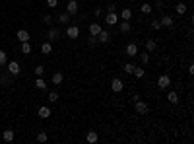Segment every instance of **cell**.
Here are the masks:
<instances>
[{
  "label": "cell",
  "mask_w": 194,
  "mask_h": 144,
  "mask_svg": "<svg viewBox=\"0 0 194 144\" xmlns=\"http://www.w3.org/2000/svg\"><path fill=\"white\" fill-rule=\"evenodd\" d=\"M8 72H10L12 76H18L19 72H21V66H19V62H16V61L8 62Z\"/></svg>",
  "instance_id": "obj_6"
},
{
  "label": "cell",
  "mask_w": 194,
  "mask_h": 144,
  "mask_svg": "<svg viewBox=\"0 0 194 144\" xmlns=\"http://www.w3.org/2000/svg\"><path fill=\"white\" fill-rule=\"evenodd\" d=\"M47 37L51 39V41H56L60 37V29L58 27H51V29H49V33H47Z\"/></svg>",
  "instance_id": "obj_8"
},
{
  "label": "cell",
  "mask_w": 194,
  "mask_h": 144,
  "mask_svg": "<svg viewBox=\"0 0 194 144\" xmlns=\"http://www.w3.org/2000/svg\"><path fill=\"white\" fill-rule=\"evenodd\" d=\"M155 8H163V0H157V2H155Z\"/></svg>",
  "instance_id": "obj_43"
},
{
  "label": "cell",
  "mask_w": 194,
  "mask_h": 144,
  "mask_svg": "<svg viewBox=\"0 0 194 144\" xmlns=\"http://www.w3.org/2000/svg\"><path fill=\"white\" fill-rule=\"evenodd\" d=\"M4 64H8V55L4 51H0V66H4Z\"/></svg>",
  "instance_id": "obj_31"
},
{
  "label": "cell",
  "mask_w": 194,
  "mask_h": 144,
  "mask_svg": "<svg viewBox=\"0 0 194 144\" xmlns=\"http://www.w3.org/2000/svg\"><path fill=\"white\" fill-rule=\"evenodd\" d=\"M109 39H111V33H109V31H105V29L99 31V35H97V41H99V43H107Z\"/></svg>",
  "instance_id": "obj_14"
},
{
  "label": "cell",
  "mask_w": 194,
  "mask_h": 144,
  "mask_svg": "<svg viewBox=\"0 0 194 144\" xmlns=\"http://www.w3.org/2000/svg\"><path fill=\"white\" fill-rule=\"evenodd\" d=\"M175 10H177V14H179V16H183V14H186V10H188V4L179 2V4L175 6Z\"/></svg>",
  "instance_id": "obj_19"
},
{
  "label": "cell",
  "mask_w": 194,
  "mask_h": 144,
  "mask_svg": "<svg viewBox=\"0 0 194 144\" xmlns=\"http://www.w3.org/2000/svg\"><path fill=\"white\" fill-rule=\"evenodd\" d=\"M35 76H43V72H45V68H43V66H35Z\"/></svg>",
  "instance_id": "obj_37"
},
{
  "label": "cell",
  "mask_w": 194,
  "mask_h": 144,
  "mask_svg": "<svg viewBox=\"0 0 194 144\" xmlns=\"http://www.w3.org/2000/svg\"><path fill=\"white\" fill-rule=\"evenodd\" d=\"M107 12H117V4H109L107 6Z\"/></svg>",
  "instance_id": "obj_40"
},
{
  "label": "cell",
  "mask_w": 194,
  "mask_h": 144,
  "mask_svg": "<svg viewBox=\"0 0 194 144\" xmlns=\"http://www.w3.org/2000/svg\"><path fill=\"white\" fill-rule=\"evenodd\" d=\"M155 49H157V43H155L153 39H148V41H146V51H148V53H153Z\"/></svg>",
  "instance_id": "obj_23"
},
{
  "label": "cell",
  "mask_w": 194,
  "mask_h": 144,
  "mask_svg": "<svg viewBox=\"0 0 194 144\" xmlns=\"http://www.w3.org/2000/svg\"><path fill=\"white\" fill-rule=\"evenodd\" d=\"M105 21H107V25H117L119 24V14L117 12H107Z\"/></svg>",
  "instance_id": "obj_4"
},
{
  "label": "cell",
  "mask_w": 194,
  "mask_h": 144,
  "mask_svg": "<svg viewBox=\"0 0 194 144\" xmlns=\"http://www.w3.org/2000/svg\"><path fill=\"white\" fill-rule=\"evenodd\" d=\"M37 115H39L41 119H49V117H51V109H49L47 105H41L39 111H37Z\"/></svg>",
  "instance_id": "obj_9"
},
{
  "label": "cell",
  "mask_w": 194,
  "mask_h": 144,
  "mask_svg": "<svg viewBox=\"0 0 194 144\" xmlns=\"http://www.w3.org/2000/svg\"><path fill=\"white\" fill-rule=\"evenodd\" d=\"M49 101L56 103V101H58V93H56V92H49Z\"/></svg>",
  "instance_id": "obj_30"
},
{
  "label": "cell",
  "mask_w": 194,
  "mask_h": 144,
  "mask_svg": "<svg viewBox=\"0 0 194 144\" xmlns=\"http://www.w3.org/2000/svg\"><path fill=\"white\" fill-rule=\"evenodd\" d=\"M152 29L153 31H159L161 29V21L159 20H152Z\"/></svg>",
  "instance_id": "obj_32"
},
{
  "label": "cell",
  "mask_w": 194,
  "mask_h": 144,
  "mask_svg": "<svg viewBox=\"0 0 194 144\" xmlns=\"http://www.w3.org/2000/svg\"><path fill=\"white\" fill-rule=\"evenodd\" d=\"M163 2H165V0H163Z\"/></svg>",
  "instance_id": "obj_44"
},
{
  "label": "cell",
  "mask_w": 194,
  "mask_h": 144,
  "mask_svg": "<svg viewBox=\"0 0 194 144\" xmlns=\"http://www.w3.org/2000/svg\"><path fill=\"white\" fill-rule=\"evenodd\" d=\"M14 136H16V134H14V131H4V133H2V138H4L6 142H12Z\"/></svg>",
  "instance_id": "obj_26"
},
{
  "label": "cell",
  "mask_w": 194,
  "mask_h": 144,
  "mask_svg": "<svg viewBox=\"0 0 194 144\" xmlns=\"http://www.w3.org/2000/svg\"><path fill=\"white\" fill-rule=\"evenodd\" d=\"M130 18H132V10L130 8H123V10H120V20L130 21Z\"/></svg>",
  "instance_id": "obj_17"
},
{
  "label": "cell",
  "mask_w": 194,
  "mask_h": 144,
  "mask_svg": "<svg viewBox=\"0 0 194 144\" xmlns=\"http://www.w3.org/2000/svg\"><path fill=\"white\" fill-rule=\"evenodd\" d=\"M138 53H140V49H138L136 43H128V45H126V55L128 56H136Z\"/></svg>",
  "instance_id": "obj_7"
},
{
  "label": "cell",
  "mask_w": 194,
  "mask_h": 144,
  "mask_svg": "<svg viewBox=\"0 0 194 144\" xmlns=\"http://www.w3.org/2000/svg\"><path fill=\"white\" fill-rule=\"evenodd\" d=\"M35 88H37V90H47V82L43 80V76H37V80H35Z\"/></svg>",
  "instance_id": "obj_24"
},
{
  "label": "cell",
  "mask_w": 194,
  "mask_h": 144,
  "mask_svg": "<svg viewBox=\"0 0 194 144\" xmlns=\"http://www.w3.org/2000/svg\"><path fill=\"white\" fill-rule=\"evenodd\" d=\"M124 72H126V74H132V72H134V64L132 62H126L124 64Z\"/></svg>",
  "instance_id": "obj_34"
},
{
  "label": "cell",
  "mask_w": 194,
  "mask_h": 144,
  "mask_svg": "<svg viewBox=\"0 0 194 144\" xmlns=\"http://www.w3.org/2000/svg\"><path fill=\"white\" fill-rule=\"evenodd\" d=\"M97 43H99V41H97V37H95V35H89V39H88V45L93 49V47L97 45Z\"/></svg>",
  "instance_id": "obj_33"
},
{
  "label": "cell",
  "mask_w": 194,
  "mask_h": 144,
  "mask_svg": "<svg viewBox=\"0 0 194 144\" xmlns=\"http://www.w3.org/2000/svg\"><path fill=\"white\" fill-rule=\"evenodd\" d=\"M66 12L70 14V16L78 14V2H76V0H70V2H68V6H66Z\"/></svg>",
  "instance_id": "obj_10"
},
{
  "label": "cell",
  "mask_w": 194,
  "mask_h": 144,
  "mask_svg": "<svg viewBox=\"0 0 194 144\" xmlns=\"http://www.w3.org/2000/svg\"><path fill=\"white\" fill-rule=\"evenodd\" d=\"M41 53H43V55H51V53H53V45H51L49 41H47V43H41Z\"/></svg>",
  "instance_id": "obj_21"
},
{
  "label": "cell",
  "mask_w": 194,
  "mask_h": 144,
  "mask_svg": "<svg viewBox=\"0 0 194 144\" xmlns=\"http://www.w3.org/2000/svg\"><path fill=\"white\" fill-rule=\"evenodd\" d=\"M16 37H18L19 43H25V41H29V31H27V29H19Z\"/></svg>",
  "instance_id": "obj_11"
},
{
  "label": "cell",
  "mask_w": 194,
  "mask_h": 144,
  "mask_svg": "<svg viewBox=\"0 0 194 144\" xmlns=\"http://www.w3.org/2000/svg\"><path fill=\"white\" fill-rule=\"evenodd\" d=\"M134 109H136L138 115H148L149 113V105L146 101H142V99H136L134 101Z\"/></svg>",
  "instance_id": "obj_1"
},
{
  "label": "cell",
  "mask_w": 194,
  "mask_h": 144,
  "mask_svg": "<svg viewBox=\"0 0 194 144\" xmlns=\"http://www.w3.org/2000/svg\"><path fill=\"white\" fill-rule=\"evenodd\" d=\"M21 53H24V55H29V53H31V45H29V41L21 43Z\"/></svg>",
  "instance_id": "obj_28"
},
{
  "label": "cell",
  "mask_w": 194,
  "mask_h": 144,
  "mask_svg": "<svg viewBox=\"0 0 194 144\" xmlns=\"http://www.w3.org/2000/svg\"><path fill=\"white\" fill-rule=\"evenodd\" d=\"M140 10H142V14H152V4H148V2H146V4H142V6H140Z\"/></svg>",
  "instance_id": "obj_29"
},
{
  "label": "cell",
  "mask_w": 194,
  "mask_h": 144,
  "mask_svg": "<svg viewBox=\"0 0 194 144\" xmlns=\"http://www.w3.org/2000/svg\"><path fill=\"white\" fill-rule=\"evenodd\" d=\"M85 140H88L89 144H95V142L99 140V134H97L95 131H89L88 134H85Z\"/></svg>",
  "instance_id": "obj_15"
},
{
  "label": "cell",
  "mask_w": 194,
  "mask_h": 144,
  "mask_svg": "<svg viewBox=\"0 0 194 144\" xmlns=\"http://www.w3.org/2000/svg\"><path fill=\"white\" fill-rule=\"evenodd\" d=\"M47 6L49 8H56V6H58V0H47Z\"/></svg>",
  "instance_id": "obj_36"
},
{
  "label": "cell",
  "mask_w": 194,
  "mask_h": 144,
  "mask_svg": "<svg viewBox=\"0 0 194 144\" xmlns=\"http://www.w3.org/2000/svg\"><path fill=\"white\" fill-rule=\"evenodd\" d=\"M47 140H49L47 133H39V134H37V142H47Z\"/></svg>",
  "instance_id": "obj_35"
},
{
  "label": "cell",
  "mask_w": 194,
  "mask_h": 144,
  "mask_svg": "<svg viewBox=\"0 0 194 144\" xmlns=\"http://www.w3.org/2000/svg\"><path fill=\"white\" fill-rule=\"evenodd\" d=\"M119 29H120V33H123V35H128V33H130V29H132V27H130V21H120V25H119Z\"/></svg>",
  "instance_id": "obj_12"
},
{
  "label": "cell",
  "mask_w": 194,
  "mask_h": 144,
  "mask_svg": "<svg viewBox=\"0 0 194 144\" xmlns=\"http://www.w3.org/2000/svg\"><path fill=\"white\" fill-rule=\"evenodd\" d=\"M103 16V8H95V18H101Z\"/></svg>",
  "instance_id": "obj_41"
},
{
  "label": "cell",
  "mask_w": 194,
  "mask_h": 144,
  "mask_svg": "<svg viewBox=\"0 0 194 144\" xmlns=\"http://www.w3.org/2000/svg\"><path fill=\"white\" fill-rule=\"evenodd\" d=\"M101 29H103L101 24H97V21H95V24H91V25H89V35H95V37H97Z\"/></svg>",
  "instance_id": "obj_16"
},
{
  "label": "cell",
  "mask_w": 194,
  "mask_h": 144,
  "mask_svg": "<svg viewBox=\"0 0 194 144\" xmlns=\"http://www.w3.org/2000/svg\"><path fill=\"white\" fill-rule=\"evenodd\" d=\"M132 76L136 78V80H140V78H144V76H146V68H142V66H134Z\"/></svg>",
  "instance_id": "obj_13"
},
{
  "label": "cell",
  "mask_w": 194,
  "mask_h": 144,
  "mask_svg": "<svg viewBox=\"0 0 194 144\" xmlns=\"http://www.w3.org/2000/svg\"><path fill=\"white\" fill-rule=\"evenodd\" d=\"M167 101L173 103V105H177V103H179V93H177V92H169V93H167Z\"/></svg>",
  "instance_id": "obj_20"
},
{
  "label": "cell",
  "mask_w": 194,
  "mask_h": 144,
  "mask_svg": "<svg viewBox=\"0 0 194 144\" xmlns=\"http://www.w3.org/2000/svg\"><path fill=\"white\" fill-rule=\"evenodd\" d=\"M62 80H64V76L60 74V72H54V74H53V84H54V86H60Z\"/></svg>",
  "instance_id": "obj_25"
},
{
  "label": "cell",
  "mask_w": 194,
  "mask_h": 144,
  "mask_svg": "<svg viewBox=\"0 0 194 144\" xmlns=\"http://www.w3.org/2000/svg\"><path fill=\"white\" fill-rule=\"evenodd\" d=\"M70 18H72V16H70L68 12H62L60 16H58V24H62V25H68V24H70Z\"/></svg>",
  "instance_id": "obj_18"
},
{
  "label": "cell",
  "mask_w": 194,
  "mask_h": 144,
  "mask_svg": "<svg viewBox=\"0 0 194 144\" xmlns=\"http://www.w3.org/2000/svg\"><path fill=\"white\" fill-rule=\"evenodd\" d=\"M0 86H4V88L8 86V76H2V78H0Z\"/></svg>",
  "instance_id": "obj_39"
},
{
  "label": "cell",
  "mask_w": 194,
  "mask_h": 144,
  "mask_svg": "<svg viewBox=\"0 0 194 144\" xmlns=\"http://www.w3.org/2000/svg\"><path fill=\"white\" fill-rule=\"evenodd\" d=\"M66 35L70 39H78V37H80V27H78V25H68L66 27Z\"/></svg>",
  "instance_id": "obj_5"
},
{
  "label": "cell",
  "mask_w": 194,
  "mask_h": 144,
  "mask_svg": "<svg viewBox=\"0 0 194 144\" xmlns=\"http://www.w3.org/2000/svg\"><path fill=\"white\" fill-rule=\"evenodd\" d=\"M188 74H190V76L194 74V64H188Z\"/></svg>",
  "instance_id": "obj_42"
},
{
  "label": "cell",
  "mask_w": 194,
  "mask_h": 144,
  "mask_svg": "<svg viewBox=\"0 0 194 144\" xmlns=\"http://www.w3.org/2000/svg\"><path fill=\"white\" fill-rule=\"evenodd\" d=\"M159 21H161V27H173V18L171 16H163Z\"/></svg>",
  "instance_id": "obj_22"
},
{
  "label": "cell",
  "mask_w": 194,
  "mask_h": 144,
  "mask_svg": "<svg viewBox=\"0 0 194 144\" xmlns=\"http://www.w3.org/2000/svg\"><path fill=\"white\" fill-rule=\"evenodd\" d=\"M138 56H140V62H142V64H148V62H149V53H148V51L138 53Z\"/></svg>",
  "instance_id": "obj_27"
},
{
  "label": "cell",
  "mask_w": 194,
  "mask_h": 144,
  "mask_svg": "<svg viewBox=\"0 0 194 144\" xmlns=\"http://www.w3.org/2000/svg\"><path fill=\"white\" fill-rule=\"evenodd\" d=\"M169 86H171V78H169V74H163V76L157 78V88H159V90H167Z\"/></svg>",
  "instance_id": "obj_2"
},
{
  "label": "cell",
  "mask_w": 194,
  "mask_h": 144,
  "mask_svg": "<svg viewBox=\"0 0 194 144\" xmlns=\"http://www.w3.org/2000/svg\"><path fill=\"white\" fill-rule=\"evenodd\" d=\"M51 20H53L51 14H45V16H43V24H51Z\"/></svg>",
  "instance_id": "obj_38"
},
{
  "label": "cell",
  "mask_w": 194,
  "mask_h": 144,
  "mask_svg": "<svg viewBox=\"0 0 194 144\" xmlns=\"http://www.w3.org/2000/svg\"><path fill=\"white\" fill-rule=\"evenodd\" d=\"M111 90L113 92H123L124 90V82L123 80H120V78H113V80H111Z\"/></svg>",
  "instance_id": "obj_3"
}]
</instances>
